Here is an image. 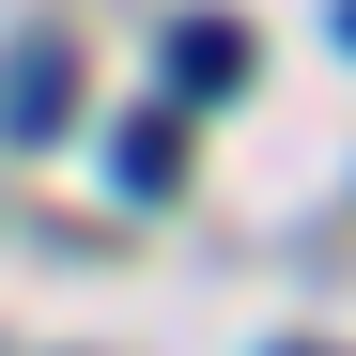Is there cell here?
<instances>
[{"label":"cell","mask_w":356,"mask_h":356,"mask_svg":"<svg viewBox=\"0 0 356 356\" xmlns=\"http://www.w3.org/2000/svg\"><path fill=\"white\" fill-rule=\"evenodd\" d=\"M232 78H248V31H232V16H186V31H170V93H186V108H217Z\"/></svg>","instance_id":"obj_3"},{"label":"cell","mask_w":356,"mask_h":356,"mask_svg":"<svg viewBox=\"0 0 356 356\" xmlns=\"http://www.w3.org/2000/svg\"><path fill=\"white\" fill-rule=\"evenodd\" d=\"M341 31H356V0H341Z\"/></svg>","instance_id":"obj_5"},{"label":"cell","mask_w":356,"mask_h":356,"mask_svg":"<svg viewBox=\"0 0 356 356\" xmlns=\"http://www.w3.org/2000/svg\"><path fill=\"white\" fill-rule=\"evenodd\" d=\"M279 356H325V341H279Z\"/></svg>","instance_id":"obj_4"},{"label":"cell","mask_w":356,"mask_h":356,"mask_svg":"<svg viewBox=\"0 0 356 356\" xmlns=\"http://www.w3.org/2000/svg\"><path fill=\"white\" fill-rule=\"evenodd\" d=\"M108 186H124V202H170V186H186V140H170V108L108 124Z\"/></svg>","instance_id":"obj_2"},{"label":"cell","mask_w":356,"mask_h":356,"mask_svg":"<svg viewBox=\"0 0 356 356\" xmlns=\"http://www.w3.org/2000/svg\"><path fill=\"white\" fill-rule=\"evenodd\" d=\"M63 108H78V47H16V63H0V140H63Z\"/></svg>","instance_id":"obj_1"}]
</instances>
